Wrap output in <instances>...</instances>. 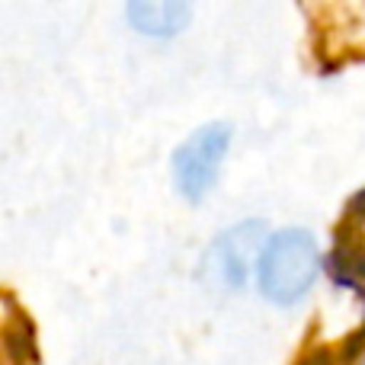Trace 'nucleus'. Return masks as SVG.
<instances>
[{
	"label": "nucleus",
	"instance_id": "1",
	"mask_svg": "<svg viewBox=\"0 0 365 365\" xmlns=\"http://www.w3.org/2000/svg\"><path fill=\"white\" fill-rule=\"evenodd\" d=\"M317 276V247L304 231H282L259 257V289L269 302L292 304Z\"/></svg>",
	"mask_w": 365,
	"mask_h": 365
},
{
	"label": "nucleus",
	"instance_id": "2",
	"mask_svg": "<svg viewBox=\"0 0 365 365\" xmlns=\"http://www.w3.org/2000/svg\"><path fill=\"white\" fill-rule=\"evenodd\" d=\"M311 48L324 71L365 61V4H311Z\"/></svg>",
	"mask_w": 365,
	"mask_h": 365
},
{
	"label": "nucleus",
	"instance_id": "3",
	"mask_svg": "<svg viewBox=\"0 0 365 365\" xmlns=\"http://www.w3.org/2000/svg\"><path fill=\"white\" fill-rule=\"evenodd\" d=\"M231 145V132L225 125H202L195 135H189L186 145L173 158V177L177 189L186 199H202L212 189L218 167L225 160V151Z\"/></svg>",
	"mask_w": 365,
	"mask_h": 365
},
{
	"label": "nucleus",
	"instance_id": "4",
	"mask_svg": "<svg viewBox=\"0 0 365 365\" xmlns=\"http://www.w3.org/2000/svg\"><path fill=\"white\" fill-rule=\"evenodd\" d=\"M327 269L336 285L356 292L365 302V189L346 202L334 227Z\"/></svg>",
	"mask_w": 365,
	"mask_h": 365
},
{
	"label": "nucleus",
	"instance_id": "5",
	"mask_svg": "<svg viewBox=\"0 0 365 365\" xmlns=\"http://www.w3.org/2000/svg\"><path fill=\"white\" fill-rule=\"evenodd\" d=\"M365 356V327L343 336L340 343H311L295 365H362Z\"/></svg>",
	"mask_w": 365,
	"mask_h": 365
},
{
	"label": "nucleus",
	"instance_id": "6",
	"mask_svg": "<svg viewBox=\"0 0 365 365\" xmlns=\"http://www.w3.org/2000/svg\"><path fill=\"white\" fill-rule=\"evenodd\" d=\"M128 19L141 32L170 36V32L182 29V23L189 19V6L186 4H132L128 6Z\"/></svg>",
	"mask_w": 365,
	"mask_h": 365
}]
</instances>
